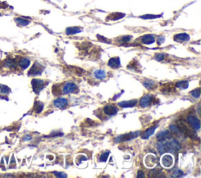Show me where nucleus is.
<instances>
[{"mask_svg": "<svg viewBox=\"0 0 201 178\" xmlns=\"http://www.w3.org/2000/svg\"><path fill=\"white\" fill-rule=\"evenodd\" d=\"M181 148L182 147L179 142L174 138H171L169 140H168V138L163 139L160 140V142L157 144V150L160 155L164 154L168 151L171 152L178 151L181 150Z\"/></svg>", "mask_w": 201, "mask_h": 178, "instance_id": "f257e3e1", "label": "nucleus"}, {"mask_svg": "<svg viewBox=\"0 0 201 178\" xmlns=\"http://www.w3.org/2000/svg\"><path fill=\"white\" fill-rule=\"evenodd\" d=\"M178 127L179 128L181 132L183 133L185 135L188 136L191 138H196L197 137V134H196L195 130L189 124H188L186 122L183 121V120H180L178 122Z\"/></svg>", "mask_w": 201, "mask_h": 178, "instance_id": "f03ea898", "label": "nucleus"}, {"mask_svg": "<svg viewBox=\"0 0 201 178\" xmlns=\"http://www.w3.org/2000/svg\"><path fill=\"white\" fill-rule=\"evenodd\" d=\"M141 134V131H136V132H131L129 133V134H124V135H121L117 137L115 139V141L116 143H119V142L121 141H127V140H131L132 139L136 138L137 137H138Z\"/></svg>", "mask_w": 201, "mask_h": 178, "instance_id": "7ed1b4c3", "label": "nucleus"}, {"mask_svg": "<svg viewBox=\"0 0 201 178\" xmlns=\"http://www.w3.org/2000/svg\"><path fill=\"white\" fill-rule=\"evenodd\" d=\"M187 121L194 130H200V121L195 114H188L187 116Z\"/></svg>", "mask_w": 201, "mask_h": 178, "instance_id": "20e7f679", "label": "nucleus"}, {"mask_svg": "<svg viewBox=\"0 0 201 178\" xmlns=\"http://www.w3.org/2000/svg\"><path fill=\"white\" fill-rule=\"evenodd\" d=\"M45 82L42 79H34L32 80V89L35 92V94H39L40 91L43 90V88L45 87Z\"/></svg>", "mask_w": 201, "mask_h": 178, "instance_id": "39448f33", "label": "nucleus"}, {"mask_svg": "<svg viewBox=\"0 0 201 178\" xmlns=\"http://www.w3.org/2000/svg\"><path fill=\"white\" fill-rule=\"evenodd\" d=\"M44 68L40 64H39L38 62H35V64L32 65V67L31 68L30 70L28 72V75L31 76V75H41L43 73Z\"/></svg>", "mask_w": 201, "mask_h": 178, "instance_id": "423d86ee", "label": "nucleus"}, {"mask_svg": "<svg viewBox=\"0 0 201 178\" xmlns=\"http://www.w3.org/2000/svg\"><path fill=\"white\" fill-rule=\"evenodd\" d=\"M77 89H78V87L75 83L69 82L64 85V87L61 90V94H72V93H75Z\"/></svg>", "mask_w": 201, "mask_h": 178, "instance_id": "0eeeda50", "label": "nucleus"}, {"mask_svg": "<svg viewBox=\"0 0 201 178\" xmlns=\"http://www.w3.org/2000/svg\"><path fill=\"white\" fill-rule=\"evenodd\" d=\"M161 164L165 168H170L174 164V158L170 154L163 155L161 158Z\"/></svg>", "mask_w": 201, "mask_h": 178, "instance_id": "6e6552de", "label": "nucleus"}, {"mask_svg": "<svg viewBox=\"0 0 201 178\" xmlns=\"http://www.w3.org/2000/svg\"><path fill=\"white\" fill-rule=\"evenodd\" d=\"M102 111H103V113H104L106 115L113 116L116 114L117 111H118V109H117L116 107L114 106V105L108 104V105H106V106L103 108Z\"/></svg>", "mask_w": 201, "mask_h": 178, "instance_id": "1a4fd4ad", "label": "nucleus"}, {"mask_svg": "<svg viewBox=\"0 0 201 178\" xmlns=\"http://www.w3.org/2000/svg\"><path fill=\"white\" fill-rule=\"evenodd\" d=\"M68 104H69L68 100L65 98H63V97L55 99L54 100V107L60 108V109H64L65 108H67Z\"/></svg>", "mask_w": 201, "mask_h": 178, "instance_id": "9d476101", "label": "nucleus"}, {"mask_svg": "<svg viewBox=\"0 0 201 178\" xmlns=\"http://www.w3.org/2000/svg\"><path fill=\"white\" fill-rule=\"evenodd\" d=\"M152 100H153V99H152V95H150V94L145 95L141 98L140 101H139V105H140V107H142V108H146V107L149 106V105L152 104Z\"/></svg>", "mask_w": 201, "mask_h": 178, "instance_id": "9b49d317", "label": "nucleus"}, {"mask_svg": "<svg viewBox=\"0 0 201 178\" xmlns=\"http://www.w3.org/2000/svg\"><path fill=\"white\" fill-rule=\"evenodd\" d=\"M157 158L154 155H148L145 159V165L148 163V167H153L157 164Z\"/></svg>", "mask_w": 201, "mask_h": 178, "instance_id": "f8f14e48", "label": "nucleus"}, {"mask_svg": "<svg viewBox=\"0 0 201 178\" xmlns=\"http://www.w3.org/2000/svg\"><path fill=\"white\" fill-rule=\"evenodd\" d=\"M137 99H134V100H127V101H122L120 102L118 104L120 108H133L135 105H137Z\"/></svg>", "mask_w": 201, "mask_h": 178, "instance_id": "ddd939ff", "label": "nucleus"}, {"mask_svg": "<svg viewBox=\"0 0 201 178\" xmlns=\"http://www.w3.org/2000/svg\"><path fill=\"white\" fill-rule=\"evenodd\" d=\"M190 39V36L186 33H179L174 36V41L178 43H182V42H186Z\"/></svg>", "mask_w": 201, "mask_h": 178, "instance_id": "4468645a", "label": "nucleus"}, {"mask_svg": "<svg viewBox=\"0 0 201 178\" xmlns=\"http://www.w3.org/2000/svg\"><path fill=\"white\" fill-rule=\"evenodd\" d=\"M109 67L112 68V69H119L120 67V59L119 57H112V58L109 59V62H108Z\"/></svg>", "mask_w": 201, "mask_h": 178, "instance_id": "2eb2a0df", "label": "nucleus"}, {"mask_svg": "<svg viewBox=\"0 0 201 178\" xmlns=\"http://www.w3.org/2000/svg\"><path fill=\"white\" fill-rule=\"evenodd\" d=\"M155 41L156 38L152 35H145L142 37V43L145 45L153 44Z\"/></svg>", "mask_w": 201, "mask_h": 178, "instance_id": "dca6fc26", "label": "nucleus"}, {"mask_svg": "<svg viewBox=\"0 0 201 178\" xmlns=\"http://www.w3.org/2000/svg\"><path fill=\"white\" fill-rule=\"evenodd\" d=\"M125 16H126L125 13H118V12H116V13H111L110 15H109V16L107 17V18H106V20H107V21H118V20H120L123 18H124Z\"/></svg>", "mask_w": 201, "mask_h": 178, "instance_id": "f3484780", "label": "nucleus"}, {"mask_svg": "<svg viewBox=\"0 0 201 178\" xmlns=\"http://www.w3.org/2000/svg\"><path fill=\"white\" fill-rule=\"evenodd\" d=\"M3 66L8 69H15L17 68V61L13 58H7L3 61Z\"/></svg>", "mask_w": 201, "mask_h": 178, "instance_id": "a211bd4d", "label": "nucleus"}, {"mask_svg": "<svg viewBox=\"0 0 201 178\" xmlns=\"http://www.w3.org/2000/svg\"><path fill=\"white\" fill-rule=\"evenodd\" d=\"M157 128V126L156 125V126H152V127L148 128V130H146L144 132V134L142 135V139H148L149 138V137H151V136L152 135V134H154V132H155L156 129Z\"/></svg>", "mask_w": 201, "mask_h": 178, "instance_id": "6ab92c4d", "label": "nucleus"}, {"mask_svg": "<svg viewBox=\"0 0 201 178\" xmlns=\"http://www.w3.org/2000/svg\"><path fill=\"white\" fill-rule=\"evenodd\" d=\"M31 64L30 60H28V58H25V57H23V58H21L18 61V64H19L20 67L22 69H26L29 67Z\"/></svg>", "mask_w": 201, "mask_h": 178, "instance_id": "aec40b11", "label": "nucleus"}, {"mask_svg": "<svg viewBox=\"0 0 201 178\" xmlns=\"http://www.w3.org/2000/svg\"><path fill=\"white\" fill-rule=\"evenodd\" d=\"M81 32H82L81 28H80L79 27H69V28H67L65 30L66 35H75V34L80 33Z\"/></svg>", "mask_w": 201, "mask_h": 178, "instance_id": "412c9836", "label": "nucleus"}, {"mask_svg": "<svg viewBox=\"0 0 201 178\" xmlns=\"http://www.w3.org/2000/svg\"><path fill=\"white\" fill-rule=\"evenodd\" d=\"M43 108H44V104H43V102L37 100V101H35V104H34L33 110L35 113L39 114V113H41L42 111H43Z\"/></svg>", "mask_w": 201, "mask_h": 178, "instance_id": "4be33fe9", "label": "nucleus"}, {"mask_svg": "<svg viewBox=\"0 0 201 178\" xmlns=\"http://www.w3.org/2000/svg\"><path fill=\"white\" fill-rule=\"evenodd\" d=\"M170 135V131L169 130H163L160 131V133H158L157 135V138L159 140H163V139H166L169 137Z\"/></svg>", "mask_w": 201, "mask_h": 178, "instance_id": "5701e85b", "label": "nucleus"}, {"mask_svg": "<svg viewBox=\"0 0 201 178\" xmlns=\"http://www.w3.org/2000/svg\"><path fill=\"white\" fill-rule=\"evenodd\" d=\"M15 22L20 26H27L30 24V21L24 19V18H15Z\"/></svg>", "mask_w": 201, "mask_h": 178, "instance_id": "b1692460", "label": "nucleus"}, {"mask_svg": "<svg viewBox=\"0 0 201 178\" xmlns=\"http://www.w3.org/2000/svg\"><path fill=\"white\" fill-rule=\"evenodd\" d=\"M155 81L151 79H145V81L143 82V85L145 86V87L148 89H152V88L155 86Z\"/></svg>", "mask_w": 201, "mask_h": 178, "instance_id": "393cba45", "label": "nucleus"}, {"mask_svg": "<svg viewBox=\"0 0 201 178\" xmlns=\"http://www.w3.org/2000/svg\"><path fill=\"white\" fill-rule=\"evenodd\" d=\"M175 86L181 89H187L188 86V81H187V80H183V81L178 82V83L175 84Z\"/></svg>", "mask_w": 201, "mask_h": 178, "instance_id": "a878e982", "label": "nucleus"}, {"mask_svg": "<svg viewBox=\"0 0 201 178\" xmlns=\"http://www.w3.org/2000/svg\"><path fill=\"white\" fill-rule=\"evenodd\" d=\"M94 75L98 79H105L106 77V73L105 71L98 69V70H97L94 72Z\"/></svg>", "mask_w": 201, "mask_h": 178, "instance_id": "bb28decb", "label": "nucleus"}, {"mask_svg": "<svg viewBox=\"0 0 201 178\" xmlns=\"http://www.w3.org/2000/svg\"><path fill=\"white\" fill-rule=\"evenodd\" d=\"M11 92V89L6 85L0 84V94H8Z\"/></svg>", "mask_w": 201, "mask_h": 178, "instance_id": "cd10ccee", "label": "nucleus"}, {"mask_svg": "<svg viewBox=\"0 0 201 178\" xmlns=\"http://www.w3.org/2000/svg\"><path fill=\"white\" fill-rule=\"evenodd\" d=\"M162 14L160 15H154V14H145L143 15V16H141L140 18H142V19L145 20H148V19H156V18H161Z\"/></svg>", "mask_w": 201, "mask_h": 178, "instance_id": "c85d7f7f", "label": "nucleus"}, {"mask_svg": "<svg viewBox=\"0 0 201 178\" xmlns=\"http://www.w3.org/2000/svg\"><path fill=\"white\" fill-rule=\"evenodd\" d=\"M127 69H131V70H138V63L134 61H131L127 65Z\"/></svg>", "mask_w": 201, "mask_h": 178, "instance_id": "c756f323", "label": "nucleus"}, {"mask_svg": "<svg viewBox=\"0 0 201 178\" xmlns=\"http://www.w3.org/2000/svg\"><path fill=\"white\" fill-rule=\"evenodd\" d=\"M200 88H196V89L191 91L192 96L195 98H199L200 97Z\"/></svg>", "mask_w": 201, "mask_h": 178, "instance_id": "7c9ffc66", "label": "nucleus"}, {"mask_svg": "<svg viewBox=\"0 0 201 178\" xmlns=\"http://www.w3.org/2000/svg\"><path fill=\"white\" fill-rule=\"evenodd\" d=\"M170 130L176 134H180L181 133V130L176 125H171V126H170Z\"/></svg>", "mask_w": 201, "mask_h": 178, "instance_id": "2f4dec72", "label": "nucleus"}, {"mask_svg": "<svg viewBox=\"0 0 201 178\" xmlns=\"http://www.w3.org/2000/svg\"><path fill=\"white\" fill-rule=\"evenodd\" d=\"M109 151H106V152L103 153L100 157V162H106L108 158H109Z\"/></svg>", "mask_w": 201, "mask_h": 178, "instance_id": "473e14b6", "label": "nucleus"}, {"mask_svg": "<svg viewBox=\"0 0 201 178\" xmlns=\"http://www.w3.org/2000/svg\"><path fill=\"white\" fill-rule=\"evenodd\" d=\"M161 90L163 93H170L171 91V85H170L169 83H168V84L164 85V86H163V87H162Z\"/></svg>", "mask_w": 201, "mask_h": 178, "instance_id": "72a5a7b5", "label": "nucleus"}, {"mask_svg": "<svg viewBox=\"0 0 201 178\" xmlns=\"http://www.w3.org/2000/svg\"><path fill=\"white\" fill-rule=\"evenodd\" d=\"M183 176V172L181 170H176L173 173V175L171 176L172 177H181V176Z\"/></svg>", "mask_w": 201, "mask_h": 178, "instance_id": "f704fd0d", "label": "nucleus"}, {"mask_svg": "<svg viewBox=\"0 0 201 178\" xmlns=\"http://www.w3.org/2000/svg\"><path fill=\"white\" fill-rule=\"evenodd\" d=\"M155 60L157 61H162L164 59V54L163 53H157L155 55Z\"/></svg>", "mask_w": 201, "mask_h": 178, "instance_id": "c9c22d12", "label": "nucleus"}, {"mask_svg": "<svg viewBox=\"0 0 201 178\" xmlns=\"http://www.w3.org/2000/svg\"><path fill=\"white\" fill-rule=\"evenodd\" d=\"M97 38H98L99 41L103 42V43H111L110 40H109L107 38H106V37L101 36V35H97Z\"/></svg>", "mask_w": 201, "mask_h": 178, "instance_id": "e433bc0d", "label": "nucleus"}, {"mask_svg": "<svg viewBox=\"0 0 201 178\" xmlns=\"http://www.w3.org/2000/svg\"><path fill=\"white\" fill-rule=\"evenodd\" d=\"M131 38H132V36H131V35H124L121 38V41L123 43H128V42L131 41Z\"/></svg>", "mask_w": 201, "mask_h": 178, "instance_id": "4c0bfd02", "label": "nucleus"}, {"mask_svg": "<svg viewBox=\"0 0 201 178\" xmlns=\"http://www.w3.org/2000/svg\"><path fill=\"white\" fill-rule=\"evenodd\" d=\"M54 173L55 176H57V177H67V174H65L64 173H62V172H54Z\"/></svg>", "mask_w": 201, "mask_h": 178, "instance_id": "58836bf2", "label": "nucleus"}, {"mask_svg": "<svg viewBox=\"0 0 201 178\" xmlns=\"http://www.w3.org/2000/svg\"><path fill=\"white\" fill-rule=\"evenodd\" d=\"M137 176L139 178H144L145 177V172L142 171V170H139V171L137 172Z\"/></svg>", "mask_w": 201, "mask_h": 178, "instance_id": "ea45409f", "label": "nucleus"}, {"mask_svg": "<svg viewBox=\"0 0 201 178\" xmlns=\"http://www.w3.org/2000/svg\"><path fill=\"white\" fill-rule=\"evenodd\" d=\"M164 40H165L164 36H160V37H159L158 40H157V43H158V45H161L162 43H163V42H164Z\"/></svg>", "mask_w": 201, "mask_h": 178, "instance_id": "a19ab883", "label": "nucleus"}, {"mask_svg": "<svg viewBox=\"0 0 201 178\" xmlns=\"http://www.w3.org/2000/svg\"><path fill=\"white\" fill-rule=\"evenodd\" d=\"M32 140V137L29 135L24 136V138H23V140H24V141H27V140Z\"/></svg>", "mask_w": 201, "mask_h": 178, "instance_id": "79ce46f5", "label": "nucleus"}]
</instances>
